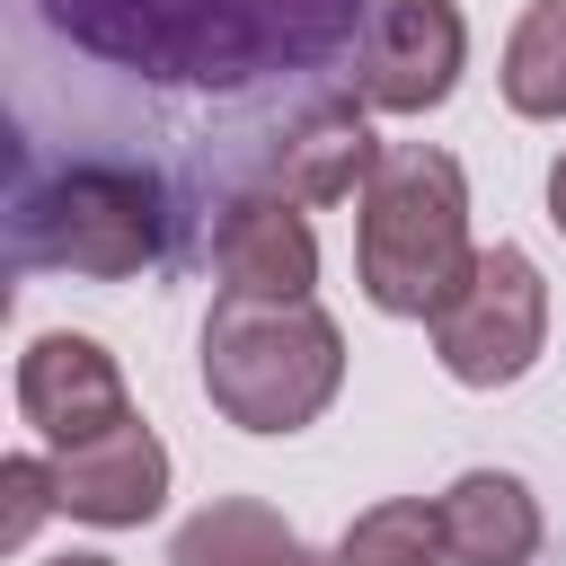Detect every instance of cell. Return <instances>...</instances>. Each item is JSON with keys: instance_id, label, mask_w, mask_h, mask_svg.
Returning a JSON list of instances; mask_svg holds the SVG:
<instances>
[{"instance_id": "cell-1", "label": "cell", "mask_w": 566, "mask_h": 566, "mask_svg": "<svg viewBox=\"0 0 566 566\" xmlns=\"http://www.w3.org/2000/svg\"><path fill=\"white\" fill-rule=\"evenodd\" d=\"M44 18L142 80H256L345 44L371 0H44Z\"/></svg>"}, {"instance_id": "cell-2", "label": "cell", "mask_w": 566, "mask_h": 566, "mask_svg": "<svg viewBox=\"0 0 566 566\" xmlns=\"http://www.w3.org/2000/svg\"><path fill=\"white\" fill-rule=\"evenodd\" d=\"M478 265L469 239V177L433 142L380 150L371 186L354 195V283L380 318H433Z\"/></svg>"}, {"instance_id": "cell-3", "label": "cell", "mask_w": 566, "mask_h": 566, "mask_svg": "<svg viewBox=\"0 0 566 566\" xmlns=\"http://www.w3.org/2000/svg\"><path fill=\"white\" fill-rule=\"evenodd\" d=\"M345 389V327L318 301H239L203 318V398L239 433H301Z\"/></svg>"}, {"instance_id": "cell-4", "label": "cell", "mask_w": 566, "mask_h": 566, "mask_svg": "<svg viewBox=\"0 0 566 566\" xmlns=\"http://www.w3.org/2000/svg\"><path fill=\"white\" fill-rule=\"evenodd\" d=\"M9 256L35 274H88L124 283L168 256V195L133 159H53L27 168L9 203Z\"/></svg>"}, {"instance_id": "cell-5", "label": "cell", "mask_w": 566, "mask_h": 566, "mask_svg": "<svg viewBox=\"0 0 566 566\" xmlns=\"http://www.w3.org/2000/svg\"><path fill=\"white\" fill-rule=\"evenodd\" d=\"M424 336L460 389H513L548 354V274L531 265V248L495 239V248H478L469 283L424 318Z\"/></svg>"}, {"instance_id": "cell-6", "label": "cell", "mask_w": 566, "mask_h": 566, "mask_svg": "<svg viewBox=\"0 0 566 566\" xmlns=\"http://www.w3.org/2000/svg\"><path fill=\"white\" fill-rule=\"evenodd\" d=\"M469 71L460 0H371L354 35V97L371 115H433Z\"/></svg>"}, {"instance_id": "cell-7", "label": "cell", "mask_w": 566, "mask_h": 566, "mask_svg": "<svg viewBox=\"0 0 566 566\" xmlns=\"http://www.w3.org/2000/svg\"><path fill=\"white\" fill-rule=\"evenodd\" d=\"M18 416L44 433V451L88 442V433H106V424L133 416L124 363H115L97 336H80V327H44V336H27V354H18Z\"/></svg>"}, {"instance_id": "cell-8", "label": "cell", "mask_w": 566, "mask_h": 566, "mask_svg": "<svg viewBox=\"0 0 566 566\" xmlns=\"http://www.w3.org/2000/svg\"><path fill=\"white\" fill-rule=\"evenodd\" d=\"M212 274H221V292H239V301H310V292H318L310 203H292V195H274V186L230 195L221 221H212Z\"/></svg>"}, {"instance_id": "cell-9", "label": "cell", "mask_w": 566, "mask_h": 566, "mask_svg": "<svg viewBox=\"0 0 566 566\" xmlns=\"http://www.w3.org/2000/svg\"><path fill=\"white\" fill-rule=\"evenodd\" d=\"M53 478H62V513L88 522V531H142L159 504H168V442L124 416L88 442H62L53 451Z\"/></svg>"}, {"instance_id": "cell-10", "label": "cell", "mask_w": 566, "mask_h": 566, "mask_svg": "<svg viewBox=\"0 0 566 566\" xmlns=\"http://www.w3.org/2000/svg\"><path fill=\"white\" fill-rule=\"evenodd\" d=\"M371 168H380V142H371V106L363 97H327V106H310L292 133H274V150H265V177L256 186H274V195H292V203H345V195H363L371 186Z\"/></svg>"}, {"instance_id": "cell-11", "label": "cell", "mask_w": 566, "mask_h": 566, "mask_svg": "<svg viewBox=\"0 0 566 566\" xmlns=\"http://www.w3.org/2000/svg\"><path fill=\"white\" fill-rule=\"evenodd\" d=\"M433 513H442V548H451V566H531L539 557V495L513 478V469H460L442 495H433Z\"/></svg>"}, {"instance_id": "cell-12", "label": "cell", "mask_w": 566, "mask_h": 566, "mask_svg": "<svg viewBox=\"0 0 566 566\" xmlns=\"http://www.w3.org/2000/svg\"><path fill=\"white\" fill-rule=\"evenodd\" d=\"M168 566H318V557H310V539H301L274 504H256V495H212L203 513L177 522Z\"/></svg>"}, {"instance_id": "cell-13", "label": "cell", "mask_w": 566, "mask_h": 566, "mask_svg": "<svg viewBox=\"0 0 566 566\" xmlns=\"http://www.w3.org/2000/svg\"><path fill=\"white\" fill-rule=\"evenodd\" d=\"M504 106L531 124H566V0H531L504 35Z\"/></svg>"}, {"instance_id": "cell-14", "label": "cell", "mask_w": 566, "mask_h": 566, "mask_svg": "<svg viewBox=\"0 0 566 566\" xmlns=\"http://www.w3.org/2000/svg\"><path fill=\"white\" fill-rule=\"evenodd\" d=\"M327 566H451L433 495H380V504H363L345 522V539H336Z\"/></svg>"}, {"instance_id": "cell-15", "label": "cell", "mask_w": 566, "mask_h": 566, "mask_svg": "<svg viewBox=\"0 0 566 566\" xmlns=\"http://www.w3.org/2000/svg\"><path fill=\"white\" fill-rule=\"evenodd\" d=\"M0 548H27L44 513H62V478H53V451H9L0 460Z\"/></svg>"}, {"instance_id": "cell-16", "label": "cell", "mask_w": 566, "mask_h": 566, "mask_svg": "<svg viewBox=\"0 0 566 566\" xmlns=\"http://www.w3.org/2000/svg\"><path fill=\"white\" fill-rule=\"evenodd\" d=\"M548 221H557V230H566V150H557V159H548Z\"/></svg>"}, {"instance_id": "cell-17", "label": "cell", "mask_w": 566, "mask_h": 566, "mask_svg": "<svg viewBox=\"0 0 566 566\" xmlns=\"http://www.w3.org/2000/svg\"><path fill=\"white\" fill-rule=\"evenodd\" d=\"M35 566H115V557H97V548H62V557H35Z\"/></svg>"}]
</instances>
